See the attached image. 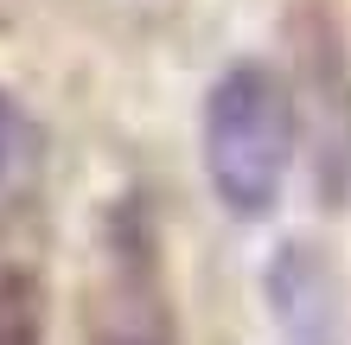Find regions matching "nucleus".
<instances>
[{"instance_id": "f257e3e1", "label": "nucleus", "mask_w": 351, "mask_h": 345, "mask_svg": "<svg viewBox=\"0 0 351 345\" xmlns=\"http://www.w3.org/2000/svg\"><path fill=\"white\" fill-rule=\"evenodd\" d=\"M287 160H294V103L268 64H237L217 77L204 103V173L217 198L243 217L281 198Z\"/></svg>"}, {"instance_id": "20e7f679", "label": "nucleus", "mask_w": 351, "mask_h": 345, "mask_svg": "<svg viewBox=\"0 0 351 345\" xmlns=\"http://www.w3.org/2000/svg\"><path fill=\"white\" fill-rule=\"evenodd\" d=\"M13 160H19V115H13L7 96H0V179L13 173Z\"/></svg>"}, {"instance_id": "f03ea898", "label": "nucleus", "mask_w": 351, "mask_h": 345, "mask_svg": "<svg viewBox=\"0 0 351 345\" xmlns=\"http://www.w3.org/2000/svg\"><path fill=\"white\" fill-rule=\"evenodd\" d=\"M84 339L90 345H179L160 237L141 205H115L96 230L84 275Z\"/></svg>"}, {"instance_id": "7ed1b4c3", "label": "nucleus", "mask_w": 351, "mask_h": 345, "mask_svg": "<svg viewBox=\"0 0 351 345\" xmlns=\"http://www.w3.org/2000/svg\"><path fill=\"white\" fill-rule=\"evenodd\" d=\"M0 345H45V281L32 269H0Z\"/></svg>"}]
</instances>
